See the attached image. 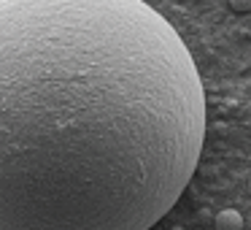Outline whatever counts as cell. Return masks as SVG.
<instances>
[{"instance_id": "cell-1", "label": "cell", "mask_w": 251, "mask_h": 230, "mask_svg": "<svg viewBox=\"0 0 251 230\" xmlns=\"http://www.w3.org/2000/svg\"><path fill=\"white\" fill-rule=\"evenodd\" d=\"M202 144V79L157 8L0 0V230H151Z\"/></svg>"}, {"instance_id": "cell-2", "label": "cell", "mask_w": 251, "mask_h": 230, "mask_svg": "<svg viewBox=\"0 0 251 230\" xmlns=\"http://www.w3.org/2000/svg\"><path fill=\"white\" fill-rule=\"evenodd\" d=\"M216 230H243V217L235 208H224L216 214Z\"/></svg>"}, {"instance_id": "cell-3", "label": "cell", "mask_w": 251, "mask_h": 230, "mask_svg": "<svg viewBox=\"0 0 251 230\" xmlns=\"http://www.w3.org/2000/svg\"><path fill=\"white\" fill-rule=\"evenodd\" d=\"M229 6H232V11H238V14H249L251 11V0H229Z\"/></svg>"}]
</instances>
